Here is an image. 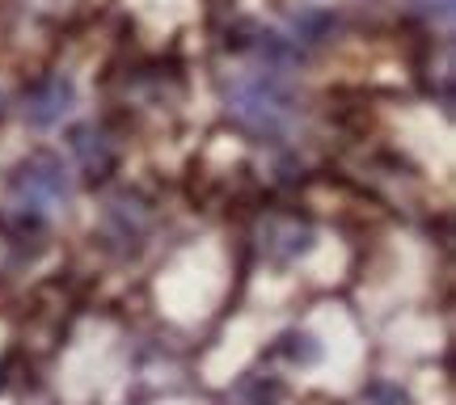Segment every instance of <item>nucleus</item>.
I'll list each match as a JSON object with an SVG mask.
<instances>
[{
  "label": "nucleus",
  "mask_w": 456,
  "mask_h": 405,
  "mask_svg": "<svg viewBox=\"0 0 456 405\" xmlns=\"http://www.w3.org/2000/svg\"><path fill=\"white\" fill-rule=\"evenodd\" d=\"M9 190H13V203L21 211H30V215H47L72 195V178H68V165L60 157H51V152H34L26 161L13 169V182H9Z\"/></svg>",
  "instance_id": "f03ea898"
},
{
  "label": "nucleus",
  "mask_w": 456,
  "mask_h": 405,
  "mask_svg": "<svg viewBox=\"0 0 456 405\" xmlns=\"http://www.w3.org/2000/svg\"><path fill=\"white\" fill-rule=\"evenodd\" d=\"M309 245H313V232L305 224H296V220H271L262 249L275 262H292V258H300V254H309Z\"/></svg>",
  "instance_id": "39448f33"
},
{
  "label": "nucleus",
  "mask_w": 456,
  "mask_h": 405,
  "mask_svg": "<svg viewBox=\"0 0 456 405\" xmlns=\"http://www.w3.org/2000/svg\"><path fill=\"white\" fill-rule=\"evenodd\" d=\"M68 148L77 152V161H81V169L89 174V178L98 182L106 178L114 169V161H118V152H114L110 135L102 127H94V123H85V127H72V135H68Z\"/></svg>",
  "instance_id": "20e7f679"
},
{
  "label": "nucleus",
  "mask_w": 456,
  "mask_h": 405,
  "mask_svg": "<svg viewBox=\"0 0 456 405\" xmlns=\"http://www.w3.org/2000/svg\"><path fill=\"white\" fill-rule=\"evenodd\" d=\"M224 101H228V114L249 127L254 135H283L292 127V114H296V101H292V89L283 85L279 72H241L224 85Z\"/></svg>",
  "instance_id": "f257e3e1"
},
{
  "label": "nucleus",
  "mask_w": 456,
  "mask_h": 405,
  "mask_svg": "<svg viewBox=\"0 0 456 405\" xmlns=\"http://www.w3.org/2000/svg\"><path fill=\"white\" fill-rule=\"evenodd\" d=\"M419 13L448 21V17H452V0H419Z\"/></svg>",
  "instance_id": "6e6552de"
},
{
  "label": "nucleus",
  "mask_w": 456,
  "mask_h": 405,
  "mask_svg": "<svg viewBox=\"0 0 456 405\" xmlns=\"http://www.w3.org/2000/svg\"><path fill=\"white\" fill-rule=\"evenodd\" d=\"M77 106V85L68 77H47V81H34L21 93V118L30 127H55L64 123V114Z\"/></svg>",
  "instance_id": "7ed1b4c3"
},
{
  "label": "nucleus",
  "mask_w": 456,
  "mask_h": 405,
  "mask_svg": "<svg viewBox=\"0 0 456 405\" xmlns=\"http://www.w3.org/2000/svg\"><path fill=\"white\" fill-rule=\"evenodd\" d=\"M326 26H330L326 13H300L296 17V34H300L305 43H317V38L326 34Z\"/></svg>",
  "instance_id": "0eeeda50"
},
{
  "label": "nucleus",
  "mask_w": 456,
  "mask_h": 405,
  "mask_svg": "<svg viewBox=\"0 0 456 405\" xmlns=\"http://www.w3.org/2000/svg\"><path fill=\"white\" fill-rule=\"evenodd\" d=\"M376 397V401L380 405H406V397H402V389H393V385H372V389H368Z\"/></svg>",
  "instance_id": "1a4fd4ad"
},
{
  "label": "nucleus",
  "mask_w": 456,
  "mask_h": 405,
  "mask_svg": "<svg viewBox=\"0 0 456 405\" xmlns=\"http://www.w3.org/2000/svg\"><path fill=\"white\" fill-rule=\"evenodd\" d=\"M283 355L292 359V363H317V359H322V346H317L309 334H288V338H283Z\"/></svg>",
  "instance_id": "423d86ee"
}]
</instances>
